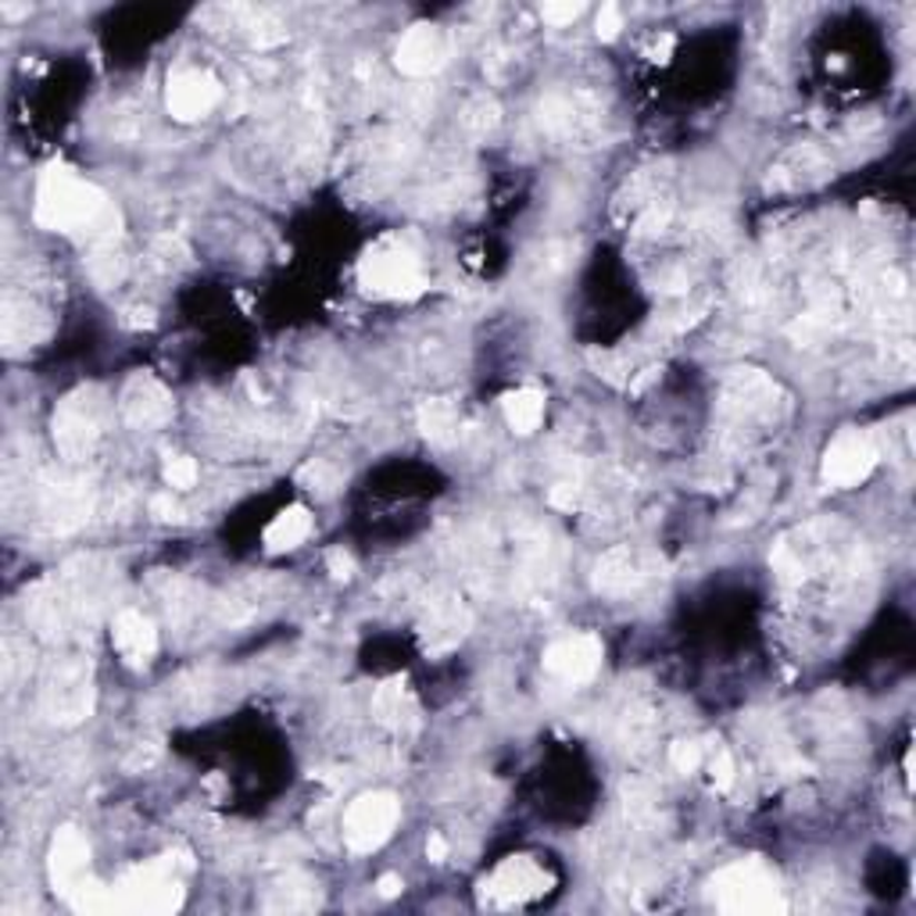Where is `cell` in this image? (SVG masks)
I'll use <instances>...</instances> for the list:
<instances>
[{
    "label": "cell",
    "instance_id": "obj_1",
    "mask_svg": "<svg viewBox=\"0 0 916 916\" xmlns=\"http://www.w3.org/2000/svg\"><path fill=\"white\" fill-rule=\"evenodd\" d=\"M33 219L43 230L90 233L98 240H108L111 227L119 222V215L108 208L101 190L87 180H79V175L66 165H51L40 175Z\"/></svg>",
    "mask_w": 916,
    "mask_h": 916
},
{
    "label": "cell",
    "instance_id": "obj_2",
    "mask_svg": "<svg viewBox=\"0 0 916 916\" xmlns=\"http://www.w3.org/2000/svg\"><path fill=\"white\" fill-rule=\"evenodd\" d=\"M709 895L719 909L727 913H774L784 909L777 874L759 859L731 863L713 877Z\"/></svg>",
    "mask_w": 916,
    "mask_h": 916
},
{
    "label": "cell",
    "instance_id": "obj_3",
    "mask_svg": "<svg viewBox=\"0 0 916 916\" xmlns=\"http://www.w3.org/2000/svg\"><path fill=\"white\" fill-rule=\"evenodd\" d=\"M359 280L365 286V294L373 298H394L405 301L423 294V269L420 259L397 240H380L376 248L365 251V259L359 265Z\"/></svg>",
    "mask_w": 916,
    "mask_h": 916
},
{
    "label": "cell",
    "instance_id": "obj_4",
    "mask_svg": "<svg viewBox=\"0 0 916 916\" xmlns=\"http://www.w3.org/2000/svg\"><path fill=\"white\" fill-rule=\"evenodd\" d=\"M183 903V888L175 880L172 859H158L125 874L111 884V909L122 913H169Z\"/></svg>",
    "mask_w": 916,
    "mask_h": 916
},
{
    "label": "cell",
    "instance_id": "obj_5",
    "mask_svg": "<svg viewBox=\"0 0 916 916\" xmlns=\"http://www.w3.org/2000/svg\"><path fill=\"white\" fill-rule=\"evenodd\" d=\"M401 819V802L391 792L359 795L344 813V842L351 852H373L391 838Z\"/></svg>",
    "mask_w": 916,
    "mask_h": 916
},
{
    "label": "cell",
    "instance_id": "obj_6",
    "mask_svg": "<svg viewBox=\"0 0 916 916\" xmlns=\"http://www.w3.org/2000/svg\"><path fill=\"white\" fill-rule=\"evenodd\" d=\"M101 437V401L93 391H79L61 401L54 415V441L66 459H87Z\"/></svg>",
    "mask_w": 916,
    "mask_h": 916
},
{
    "label": "cell",
    "instance_id": "obj_7",
    "mask_svg": "<svg viewBox=\"0 0 916 916\" xmlns=\"http://www.w3.org/2000/svg\"><path fill=\"white\" fill-rule=\"evenodd\" d=\"M877 444L866 437L859 430H845L831 441L827 455H824V484L827 487H859L866 476L874 473L877 465Z\"/></svg>",
    "mask_w": 916,
    "mask_h": 916
},
{
    "label": "cell",
    "instance_id": "obj_8",
    "mask_svg": "<svg viewBox=\"0 0 916 916\" xmlns=\"http://www.w3.org/2000/svg\"><path fill=\"white\" fill-rule=\"evenodd\" d=\"M51 880L69 903L93 880L90 877V845L76 827L58 831V838L51 845Z\"/></svg>",
    "mask_w": 916,
    "mask_h": 916
},
{
    "label": "cell",
    "instance_id": "obj_9",
    "mask_svg": "<svg viewBox=\"0 0 916 916\" xmlns=\"http://www.w3.org/2000/svg\"><path fill=\"white\" fill-rule=\"evenodd\" d=\"M602 666V641L591 634H573L562 637L555 645L544 652V670L552 677L566 681V684H584L591 681Z\"/></svg>",
    "mask_w": 916,
    "mask_h": 916
},
{
    "label": "cell",
    "instance_id": "obj_10",
    "mask_svg": "<svg viewBox=\"0 0 916 916\" xmlns=\"http://www.w3.org/2000/svg\"><path fill=\"white\" fill-rule=\"evenodd\" d=\"M219 79L204 69H183L169 79V111L180 122H194L215 108Z\"/></svg>",
    "mask_w": 916,
    "mask_h": 916
},
{
    "label": "cell",
    "instance_id": "obj_11",
    "mask_svg": "<svg viewBox=\"0 0 916 916\" xmlns=\"http://www.w3.org/2000/svg\"><path fill=\"white\" fill-rule=\"evenodd\" d=\"M447 58V43L441 37V29L433 26H412L405 37L397 40V51H394V66L412 76V79H423V76H433Z\"/></svg>",
    "mask_w": 916,
    "mask_h": 916
},
{
    "label": "cell",
    "instance_id": "obj_12",
    "mask_svg": "<svg viewBox=\"0 0 916 916\" xmlns=\"http://www.w3.org/2000/svg\"><path fill=\"white\" fill-rule=\"evenodd\" d=\"M111 641H115V652L122 655L125 666L143 670L158 652V631L154 623L137 613V608H125V613L115 616V626H111Z\"/></svg>",
    "mask_w": 916,
    "mask_h": 916
},
{
    "label": "cell",
    "instance_id": "obj_13",
    "mask_svg": "<svg viewBox=\"0 0 916 916\" xmlns=\"http://www.w3.org/2000/svg\"><path fill=\"white\" fill-rule=\"evenodd\" d=\"M544 870L534 863V859H509L505 866H497V874L491 877V898L494 906H520L526 898H534L544 892Z\"/></svg>",
    "mask_w": 916,
    "mask_h": 916
},
{
    "label": "cell",
    "instance_id": "obj_14",
    "mask_svg": "<svg viewBox=\"0 0 916 916\" xmlns=\"http://www.w3.org/2000/svg\"><path fill=\"white\" fill-rule=\"evenodd\" d=\"M122 412L133 426L154 430L172 415V397L154 376H133L122 394Z\"/></svg>",
    "mask_w": 916,
    "mask_h": 916
},
{
    "label": "cell",
    "instance_id": "obj_15",
    "mask_svg": "<svg viewBox=\"0 0 916 916\" xmlns=\"http://www.w3.org/2000/svg\"><path fill=\"white\" fill-rule=\"evenodd\" d=\"M312 534V512L304 505H291L283 509L276 520L265 526V552L280 555V552H294L298 544H304Z\"/></svg>",
    "mask_w": 916,
    "mask_h": 916
},
{
    "label": "cell",
    "instance_id": "obj_16",
    "mask_svg": "<svg viewBox=\"0 0 916 916\" xmlns=\"http://www.w3.org/2000/svg\"><path fill=\"white\" fill-rule=\"evenodd\" d=\"M505 420L516 433H534L544 420V394L537 387H520L505 394Z\"/></svg>",
    "mask_w": 916,
    "mask_h": 916
},
{
    "label": "cell",
    "instance_id": "obj_17",
    "mask_svg": "<svg viewBox=\"0 0 916 916\" xmlns=\"http://www.w3.org/2000/svg\"><path fill=\"white\" fill-rule=\"evenodd\" d=\"M420 426L430 441H437V444H447L455 437V430H459V415L452 409V401H441V397H433L426 401V405L420 409Z\"/></svg>",
    "mask_w": 916,
    "mask_h": 916
},
{
    "label": "cell",
    "instance_id": "obj_18",
    "mask_svg": "<svg viewBox=\"0 0 916 916\" xmlns=\"http://www.w3.org/2000/svg\"><path fill=\"white\" fill-rule=\"evenodd\" d=\"M634 584V555L626 548H616L608 552L602 562H598V587L602 591H626Z\"/></svg>",
    "mask_w": 916,
    "mask_h": 916
},
{
    "label": "cell",
    "instance_id": "obj_19",
    "mask_svg": "<svg viewBox=\"0 0 916 916\" xmlns=\"http://www.w3.org/2000/svg\"><path fill=\"white\" fill-rule=\"evenodd\" d=\"M405 709H409V698H405V684L401 681H387L373 695V713L380 723H387V727H397V723L405 719Z\"/></svg>",
    "mask_w": 916,
    "mask_h": 916
},
{
    "label": "cell",
    "instance_id": "obj_20",
    "mask_svg": "<svg viewBox=\"0 0 916 916\" xmlns=\"http://www.w3.org/2000/svg\"><path fill=\"white\" fill-rule=\"evenodd\" d=\"M462 122H465V130L476 133V137H484L487 130H494V125H497V104H494V98H487V93H476V98L465 104Z\"/></svg>",
    "mask_w": 916,
    "mask_h": 916
},
{
    "label": "cell",
    "instance_id": "obj_21",
    "mask_svg": "<svg viewBox=\"0 0 916 916\" xmlns=\"http://www.w3.org/2000/svg\"><path fill=\"white\" fill-rule=\"evenodd\" d=\"M198 476H201V470H198V462L190 459V455H169V462H165V484L172 491H190V487L198 484Z\"/></svg>",
    "mask_w": 916,
    "mask_h": 916
},
{
    "label": "cell",
    "instance_id": "obj_22",
    "mask_svg": "<svg viewBox=\"0 0 916 916\" xmlns=\"http://www.w3.org/2000/svg\"><path fill=\"white\" fill-rule=\"evenodd\" d=\"M670 763H673V769H677V774H695V769L705 763V748L698 745V742H677L670 748Z\"/></svg>",
    "mask_w": 916,
    "mask_h": 916
},
{
    "label": "cell",
    "instance_id": "obj_23",
    "mask_svg": "<svg viewBox=\"0 0 916 916\" xmlns=\"http://www.w3.org/2000/svg\"><path fill=\"white\" fill-rule=\"evenodd\" d=\"M709 777H713V784L719 787V792H727V787L734 784L737 769H734V755L727 748H713V755H709Z\"/></svg>",
    "mask_w": 916,
    "mask_h": 916
},
{
    "label": "cell",
    "instance_id": "obj_24",
    "mask_svg": "<svg viewBox=\"0 0 916 916\" xmlns=\"http://www.w3.org/2000/svg\"><path fill=\"white\" fill-rule=\"evenodd\" d=\"M581 14H584V4H573V0H562V4H544L541 8V19L548 22V26H555V29L576 22Z\"/></svg>",
    "mask_w": 916,
    "mask_h": 916
},
{
    "label": "cell",
    "instance_id": "obj_25",
    "mask_svg": "<svg viewBox=\"0 0 916 916\" xmlns=\"http://www.w3.org/2000/svg\"><path fill=\"white\" fill-rule=\"evenodd\" d=\"M598 37L602 40H613V37H620V29H623V11H620V4H602V11H598Z\"/></svg>",
    "mask_w": 916,
    "mask_h": 916
},
{
    "label": "cell",
    "instance_id": "obj_26",
    "mask_svg": "<svg viewBox=\"0 0 916 916\" xmlns=\"http://www.w3.org/2000/svg\"><path fill=\"white\" fill-rule=\"evenodd\" d=\"M666 222H670V208H658V204H652L648 212L637 219V233H641V236L663 233V230H666Z\"/></svg>",
    "mask_w": 916,
    "mask_h": 916
},
{
    "label": "cell",
    "instance_id": "obj_27",
    "mask_svg": "<svg viewBox=\"0 0 916 916\" xmlns=\"http://www.w3.org/2000/svg\"><path fill=\"white\" fill-rule=\"evenodd\" d=\"M151 512H154V520H162V523L183 520V509L172 502V494H158V497H151Z\"/></svg>",
    "mask_w": 916,
    "mask_h": 916
},
{
    "label": "cell",
    "instance_id": "obj_28",
    "mask_svg": "<svg viewBox=\"0 0 916 916\" xmlns=\"http://www.w3.org/2000/svg\"><path fill=\"white\" fill-rule=\"evenodd\" d=\"M552 505L555 509H566V512H573L576 509V502H581V491H576L573 484H558V487H552Z\"/></svg>",
    "mask_w": 916,
    "mask_h": 916
},
{
    "label": "cell",
    "instance_id": "obj_29",
    "mask_svg": "<svg viewBox=\"0 0 916 916\" xmlns=\"http://www.w3.org/2000/svg\"><path fill=\"white\" fill-rule=\"evenodd\" d=\"M326 562H330V570H333L336 581H348V576L355 573V562H351V555H344V552H330Z\"/></svg>",
    "mask_w": 916,
    "mask_h": 916
},
{
    "label": "cell",
    "instance_id": "obj_30",
    "mask_svg": "<svg viewBox=\"0 0 916 916\" xmlns=\"http://www.w3.org/2000/svg\"><path fill=\"white\" fill-rule=\"evenodd\" d=\"M426 856H430V863H444V856H447V842L441 838V834H430V842H426Z\"/></svg>",
    "mask_w": 916,
    "mask_h": 916
},
{
    "label": "cell",
    "instance_id": "obj_31",
    "mask_svg": "<svg viewBox=\"0 0 916 916\" xmlns=\"http://www.w3.org/2000/svg\"><path fill=\"white\" fill-rule=\"evenodd\" d=\"M376 888H380V895H383V898H394V895H397L401 888H405V884H401V877L387 874V877H380V884H376Z\"/></svg>",
    "mask_w": 916,
    "mask_h": 916
}]
</instances>
